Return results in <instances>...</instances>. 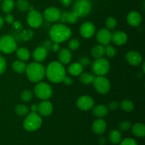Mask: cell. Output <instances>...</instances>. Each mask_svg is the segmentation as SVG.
I'll list each match as a JSON object with an SVG mask.
<instances>
[{
  "instance_id": "obj_1",
  "label": "cell",
  "mask_w": 145,
  "mask_h": 145,
  "mask_svg": "<svg viewBox=\"0 0 145 145\" xmlns=\"http://www.w3.org/2000/svg\"><path fill=\"white\" fill-rule=\"evenodd\" d=\"M45 75L50 82L58 84L62 82L66 76L65 67L57 61L50 62L45 69Z\"/></svg>"
},
{
  "instance_id": "obj_2",
  "label": "cell",
  "mask_w": 145,
  "mask_h": 145,
  "mask_svg": "<svg viewBox=\"0 0 145 145\" xmlns=\"http://www.w3.org/2000/svg\"><path fill=\"white\" fill-rule=\"evenodd\" d=\"M50 37L54 42H65L72 36V31L64 24H57L51 27L50 30Z\"/></svg>"
},
{
  "instance_id": "obj_3",
  "label": "cell",
  "mask_w": 145,
  "mask_h": 145,
  "mask_svg": "<svg viewBox=\"0 0 145 145\" xmlns=\"http://www.w3.org/2000/svg\"><path fill=\"white\" fill-rule=\"evenodd\" d=\"M25 72L30 82L38 83L45 76V68L40 62H32L26 65Z\"/></svg>"
},
{
  "instance_id": "obj_4",
  "label": "cell",
  "mask_w": 145,
  "mask_h": 145,
  "mask_svg": "<svg viewBox=\"0 0 145 145\" xmlns=\"http://www.w3.org/2000/svg\"><path fill=\"white\" fill-rule=\"evenodd\" d=\"M42 123V118L38 113L31 112L27 114V116L24 119L23 126L26 131L34 132L38 130L41 127Z\"/></svg>"
},
{
  "instance_id": "obj_5",
  "label": "cell",
  "mask_w": 145,
  "mask_h": 145,
  "mask_svg": "<svg viewBox=\"0 0 145 145\" xmlns=\"http://www.w3.org/2000/svg\"><path fill=\"white\" fill-rule=\"evenodd\" d=\"M110 70V62L106 58H98L92 63V71L97 76H105Z\"/></svg>"
},
{
  "instance_id": "obj_6",
  "label": "cell",
  "mask_w": 145,
  "mask_h": 145,
  "mask_svg": "<svg viewBox=\"0 0 145 145\" xmlns=\"http://www.w3.org/2000/svg\"><path fill=\"white\" fill-rule=\"evenodd\" d=\"M17 49V44L14 37L4 35L0 38V51L5 54H11Z\"/></svg>"
},
{
  "instance_id": "obj_7",
  "label": "cell",
  "mask_w": 145,
  "mask_h": 145,
  "mask_svg": "<svg viewBox=\"0 0 145 145\" xmlns=\"http://www.w3.org/2000/svg\"><path fill=\"white\" fill-rule=\"evenodd\" d=\"M34 93L41 100H48L52 95V87L48 83L40 82L34 87Z\"/></svg>"
},
{
  "instance_id": "obj_8",
  "label": "cell",
  "mask_w": 145,
  "mask_h": 145,
  "mask_svg": "<svg viewBox=\"0 0 145 145\" xmlns=\"http://www.w3.org/2000/svg\"><path fill=\"white\" fill-rule=\"evenodd\" d=\"M91 10V4L89 0H76L73 7V11L79 18L89 15Z\"/></svg>"
},
{
  "instance_id": "obj_9",
  "label": "cell",
  "mask_w": 145,
  "mask_h": 145,
  "mask_svg": "<svg viewBox=\"0 0 145 145\" xmlns=\"http://www.w3.org/2000/svg\"><path fill=\"white\" fill-rule=\"evenodd\" d=\"M93 84L96 91L101 94H106L110 89V81L104 76H97L93 80Z\"/></svg>"
},
{
  "instance_id": "obj_10",
  "label": "cell",
  "mask_w": 145,
  "mask_h": 145,
  "mask_svg": "<svg viewBox=\"0 0 145 145\" xmlns=\"http://www.w3.org/2000/svg\"><path fill=\"white\" fill-rule=\"evenodd\" d=\"M26 20L30 27L33 28H38L43 23V16L40 11L33 9L28 11Z\"/></svg>"
},
{
  "instance_id": "obj_11",
  "label": "cell",
  "mask_w": 145,
  "mask_h": 145,
  "mask_svg": "<svg viewBox=\"0 0 145 145\" xmlns=\"http://www.w3.org/2000/svg\"><path fill=\"white\" fill-rule=\"evenodd\" d=\"M60 15L61 11L59 8L55 7H50L44 11L42 16L48 22L54 23L59 21Z\"/></svg>"
},
{
  "instance_id": "obj_12",
  "label": "cell",
  "mask_w": 145,
  "mask_h": 145,
  "mask_svg": "<svg viewBox=\"0 0 145 145\" xmlns=\"http://www.w3.org/2000/svg\"><path fill=\"white\" fill-rule=\"evenodd\" d=\"M94 106V101L89 96H82L76 101V106L82 111L91 110Z\"/></svg>"
},
{
  "instance_id": "obj_13",
  "label": "cell",
  "mask_w": 145,
  "mask_h": 145,
  "mask_svg": "<svg viewBox=\"0 0 145 145\" xmlns=\"http://www.w3.org/2000/svg\"><path fill=\"white\" fill-rule=\"evenodd\" d=\"M81 35L84 38H90L95 34L96 28L94 24L91 21H86L81 25L79 28Z\"/></svg>"
},
{
  "instance_id": "obj_14",
  "label": "cell",
  "mask_w": 145,
  "mask_h": 145,
  "mask_svg": "<svg viewBox=\"0 0 145 145\" xmlns=\"http://www.w3.org/2000/svg\"><path fill=\"white\" fill-rule=\"evenodd\" d=\"M96 40L99 44L106 46L111 42V33L107 28H102L96 34Z\"/></svg>"
},
{
  "instance_id": "obj_15",
  "label": "cell",
  "mask_w": 145,
  "mask_h": 145,
  "mask_svg": "<svg viewBox=\"0 0 145 145\" xmlns=\"http://www.w3.org/2000/svg\"><path fill=\"white\" fill-rule=\"evenodd\" d=\"M126 60L130 65L134 67L139 66L142 62L143 58L141 54L137 51H129L126 54Z\"/></svg>"
},
{
  "instance_id": "obj_16",
  "label": "cell",
  "mask_w": 145,
  "mask_h": 145,
  "mask_svg": "<svg viewBox=\"0 0 145 145\" xmlns=\"http://www.w3.org/2000/svg\"><path fill=\"white\" fill-rule=\"evenodd\" d=\"M53 111V106L51 102L48 100H42L38 105V114L43 117H47L52 114Z\"/></svg>"
},
{
  "instance_id": "obj_17",
  "label": "cell",
  "mask_w": 145,
  "mask_h": 145,
  "mask_svg": "<svg viewBox=\"0 0 145 145\" xmlns=\"http://www.w3.org/2000/svg\"><path fill=\"white\" fill-rule=\"evenodd\" d=\"M111 41L118 46L125 45L127 41V35L125 32L121 31H115L111 33Z\"/></svg>"
},
{
  "instance_id": "obj_18",
  "label": "cell",
  "mask_w": 145,
  "mask_h": 145,
  "mask_svg": "<svg viewBox=\"0 0 145 145\" xmlns=\"http://www.w3.org/2000/svg\"><path fill=\"white\" fill-rule=\"evenodd\" d=\"M142 18L139 12L136 11H132L127 15V22L133 27H137L141 24Z\"/></svg>"
},
{
  "instance_id": "obj_19",
  "label": "cell",
  "mask_w": 145,
  "mask_h": 145,
  "mask_svg": "<svg viewBox=\"0 0 145 145\" xmlns=\"http://www.w3.org/2000/svg\"><path fill=\"white\" fill-rule=\"evenodd\" d=\"M48 51L43 46L37 47L33 51V57L37 62H42L45 60L48 56Z\"/></svg>"
},
{
  "instance_id": "obj_20",
  "label": "cell",
  "mask_w": 145,
  "mask_h": 145,
  "mask_svg": "<svg viewBox=\"0 0 145 145\" xmlns=\"http://www.w3.org/2000/svg\"><path fill=\"white\" fill-rule=\"evenodd\" d=\"M72 59V55L70 50L67 48H62L59 50L58 53L59 62L62 65H67L71 62Z\"/></svg>"
},
{
  "instance_id": "obj_21",
  "label": "cell",
  "mask_w": 145,
  "mask_h": 145,
  "mask_svg": "<svg viewBox=\"0 0 145 145\" xmlns=\"http://www.w3.org/2000/svg\"><path fill=\"white\" fill-rule=\"evenodd\" d=\"M107 124L103 119L99 118L95 120L92 125V130L96 135H101L106 131Z\"/></svg>"
},
{
  "instance_id": "obj_22",
  "label": "cell",
  "mask_w": 145,
  "mask_h": 145,
  "mask_svg": "<svg viewBox=\"0 0 145 145\" xmlns=\"http://www.w3.org/2000/svg\"><path fill=\"white\" fill-rule=\"evenodd\" d=\"M92 108H93V110H92L93 114L96 117L99 118L106 117L108 113V108L104 105H97V106H94Z\"/></svg>"
},
{
  "instance_id": "obj_23",
  "label": "cell",
  "mask_w": 145,
  "mask_h": 145,
  "mask_svg": "<svg viewBox=\"0 0 145 145\" xmlns=\"http://www.w3.org/2000/svg\"><path fill=\"white\" fill-rule=\"evenodd\" d=\"M84 67L79 62H74L70 65L68 67V72L72 76H79L83 72Z\"/></svg>"
},
{
  "instance_id": "obj_24",
  "label": "cell",
  "mask_w": 145,
  "mask_h": 145,
  "mask_svg": "<svg viewBox=\"0 0 145 145\" xmlns=\"http://www.w3.org/2000/svg\"><path fill=\"white\" fill-rule=\"evenodd\" d=\"M133 135L137 137H144L145 136V126L142 123H136L132 127Z\"/></svg>"
},
{
  "instance_id": "obj_25",
  "label": "cell",
  "mask_w": 145,
  "mask_h": 145,
  "mask_svg": "<svg viewBox=\"0 0 145 145\" xmlns=\"http://www.w3.org/2000/svg\"><path fill=\"white\" fill-rule=\"evenodd\" d=\"M91 55L95 59L103 57L105 55V46L100 44L95 45L91 49Z\"/></svg>"
},
{
  "instance_id": "obj_26",
  "label": "cell",
  "mask_w": 145,
  "mask_h": 145,
  "mask_svg": "<svg viewBox=\"0 0 145 145\" xmlns=\"http://www.w3.org/2000/svg\"><path fill=\"white\" fill-rule=\"evenodd\" d=\"M16 56L20 60L26 61L31 57V52L26 48H20L16 49Z\"/></svg>"
},
{
  "instance_id": "obj_27",
  "label": "cell",
  "mask_w": 145,
  "mask_h": 145,
  "mask_svg": "<svg viewBox=\"0 0 145 145\" xmlns=\"http://www.w3.org/2000/svg\"><path fill=\"white\" fill-rule=\"evenodd\" d=\"M109 140L111 143L117 144L122 140V135L119 130L114 129L109 133Z\"/></svg>"
},
{
  "instance_id": "obj_28",
  "label": "cell",
  "mask_w": 145,
  "mask_h": 145,
  "mask_svg": "<svg viewBox=\"0 0 145 145\" xmlns=\"http://www.w3.org/2000/svg\"><path fill=\"white\" fill-rule=\"evenodd\" d=\"M80 77H79V79H80V82H82L84 84H93V80H94L95 77L96 76L93 74L90 73H88V72H82L80 75Z\"/></svg>"
},
{
  "instance_id": "obj_29",
  "label": "cell",
  "mask_w": 145,
  "mask_h": 145,
  "mask_svg": "<svg viewBox=\"0 0 145 145\" xmlns=\"http://www.w3.org/2000/svg\"><path fill=\"white\" fill-rule=\"evenodd\" d=\"M15 2L14 0H4L1 4V9L6 14H9L14 9Z\"/></svg>"
},
{
  "instance_id": "obj_30",
  "label": "cell",
  "mask_w": 145,
  "mask_h": 145,
  "mask_svg": "<svg viewBox=\"0 0 145 145\" xmlns=\"http://www.w3.org/2000/svg\"><path fill=\"white\" fill-rule=\"evenodd\" d=\"M25 68H26V65L24 61L16 60L13 63L12 69H14V72L18 74H21L23 72H25Z\"/></svg>"
},
{
  "instance_id": "obj_31",
  "label": "cell",
  "mask_w": 145,
  "mask_h": 145,
  "mask_svg": "<svg viewBox=\"0 0 145 145\" xmlns=\"http://www.w3.org/2000/svg\"><path fill=\"white\" fill-rule=\"evenodd\" d=\"M120 108L125 112H131L134 109V103L130 99H124L120 104Z\"/></svg>"
},
{
  "instance_id": "obj_32",
  "label": "cell",
  "mask_w": 145,
  "mask_h": 145,
  "mask_svg": "<svg viewBox=\"0 0 145 145\" xmlns=\"http://www.w3.org/2000/svg\"><path fill=\"white\" fill-rule=\"evenodd\" d=\"M29 112V109L24 104H18L15 108V113L19 116H26Z\"/></svg>"
},
{
  "instance_id": "obj_33",
  "label": "cell",
  "mask_w": 145,
  "mask_h": 145,
  "mask_svg": "<svg viewBox=\"0 0 145 145\" xmlns=\"http://www.w3.org/2000/svg\"><path fill=\"white\" fill-rule=\"evenodd\" d=\"M16 7L19 11L26 12L29 10L30 4L26 0H18L16 2Z\"/></svg>"
},
{
  "instance_id": "obj_34",
  "label": "cell",
  "mask_w": 145,
  "mask_h": 145,
  "mask_svg": "<svg viewBox=\"0 0 145 145\" xmlns=\"http://www.w3.org/2000/svg\"><path fill=\"white\" fill-rule=\"evenodd\" d=\"M79 18V16L74 11H71V12H67V22L69 23V24H75V23L77 22Z\"/></svg>"
},
{
  "instance_id": "obj_35",
  "label": "cell",
  "mask_w": 145,
  "mask_h": 145,
  "mask_svg": "<svg viewBox=\"0 0 145 145\" xmlns=\"http://www.w3.org/2000/svg\"><path fill=\"white\" fill-rule=\"evenodd\" d=\"M33 97V93L31 90H24L21 93V99L24 102H29Z\"/></svg>"
},
{
  "instance_id": "obj_36",
  "label": "cell",
  "mask_w": 145,
  "mask_h": 145,
  "mask_svg": "<svg viewBox=\"0 0 145 145\" xmlns=\"http://www.w3.org/2000/svg\"><path fill=\"white\" fill-rule=\"evenodd\" d=\"M105 55L108 57H113L116 55V50L113 45H107L106 47H105Z\"/></svg>"
},
{
  "instance_id": "obj_37",
  "label": "cell",
  "mask_w": 145,
  "mask_h": 145,
  "mask_svg": "<svg viewBox=\"0 0 145 145\" xmlns=\"http://www.w3.org/2000/svg\"><path fill=\"white\" fill-rule=\"evenodd\" d=\"M106 25L107 27V29L108 30H113L117 25V21L116 18L113 17H108L106 20Z\"/></svg>"
},
{
  "instance_id": "obj_38",
  "label": "cell",
  "mask_w": 145,
  "mask_h": 145,
  "mask_svg": "<svg viewBox=\"0 0 145 145\" xmlns=\"http://www.w3.org/2000/svg\"><path fill=\"white\" fill-rule=\"evenodd\" d=\"M68 46L70 50H76L79 49V46H80V42H79V40L77 39H72L69 40V43H68Z\"/></svg>"
},
{
  "instance_id": "obj_39",
  "label": "cell",
  "mask_w": 145,
  "mask_h": 145,
  "mask_svg": "<svg viewBox=\"0 0 145 145\" xmlns=\"http://www.w3.org/2000/svg\"><path fill=\"white\" fill-rule=\"evenodd\" d=\"M131 123L127 120H125V121L121 122L119 125V128L121 131H127V130H130L131 127Z\"/></svg>"
},
{
  "instance_id": "obj_40",
  "label": "cell",
  "mask_w": 145,
  "mask_h": 145,
  "mask_svg": "<svg viewBox=\"0 0 145 145\" xmlns=\"http://www.w3.org/2000/svg\"><path fill=\"white\" fill-rule=\"evenodd\" d=\"M7 62L4 57L0 55V74H2L7 69Z\"/></svg>"
},
{
  "instance_id": "obj_41",
  "label": "cell",
  "mask_w": 145,
  "mask_h": 145,
  "mask_svg": "<svg viewBox=\"0 0 145 145\" xmlns=\"http://www.w3.org/2000/svg\"><path fill=\"white\" fill-rule=\"evenodd\" d=\"M120 143V145H137L136 140L133 138H130V137H127V138L121 140Z\"/></svg>"
},
{
  "instance_id": "obj_42",
  "label": "cell",
  "mask_w": 145,
  "mask_h": 145,
  "mask_svg": "<svg viewBox=\"0 0 145 145\" xmlns=\"http://www.w3.org/2000/svg\"><path fill=\"white\" fill-rule=\"evenodd\" d=\"M79 62L83 67H86V66H88V65H90L91 60L89 58L86 57H81L80 59H79Z\"/></svg>"
},
{
  "instance_id": "obj_43",
  "label": "cell",
  "mask_w": 145,
  "mask_h": 145,
  "mask_svg": "<svg viewBox=\"0 0 145 145\" xmlns=\"http://www.w3.org/2000/svg\"><path fill=\"white\" fill-rule=\"evenodd\" d=\"M5 21L8 24H11L14 22V17L12 14H7V16H5Z\"/></svg>"
},
{
  "instance_id": "obj_44",
  "label": "cell",
  "mask_w": 145,
  "mask_h": 145,
  "mask_svg": "<svg viewBox=\"0 0 145 145\" xmlns=\"http://www.w3.org/2000/svg\"><path fill=\"white\" fill-rule=\"evenodd\" d=\"M33 37V31L31 32V31H24L23 33V38H24V40H28L31 39V38Z\"/></svg>"
},
{
  "instance_id": "obj_45",
  "label": "cell",
  "mask_w": 145,
  "mask_h": 145,
  "mask_svg": "<svg viewBox=\"0 0 145 145\" xmlns=\"http://www.w3.org/2000/svg\"><path fill=\"white\" fill-rule=\"evenodd\" d=\"M73 82H74L73 79H72V77H70V76H65V77L64 78L63 81H62V82H64V84H65V85H67V86L72 84Z\"/></svg>"
},
{
  "instance_id": "obj_46",
  "label": "cell",
  "mask_w": 145,
  "mask_h": 145,
  "mask_svg": "<svg viewBox=\"0 0 145 145\" xmlns=\"http://www.w3.org/2000/svg\"><path fill=\"white\" fill-rule=\"evenodd\" d=\"M52 42H51L50 40H45V42H43V45H42V46H43L44 48L47 50L50 51L51 50V48H52Z\"/></svg>"
},
{
  "instance_id": "obj_47",
  "label": "cell",
  "mask_w": 145,
  "mask_h": 145,
  "mask_svg": "<svg viewBox=\"0 0 145 145\" xmlns=\"http://www.w3.org/2000/svg\"><path fill=\"white\" fill-rule=\"evenodd\" d=\"M67 11H64L63 13H61L60 17H59V19L61 24H65V23L67 22Z\"/></svg>"
},
{
  "instance_id": "obj_48",
  "label": "cell",
  "mask_w": 145,
  "mask_h": 145,
  "mask_svg": "<svg viewBox=\"0 0 145 145\" xmlns=\"http://www.w3.org/2000/svg\"><path fill=\"white\" fill-rule=\"evenodd\" d=\"M118 108V102L113 101L109 103L108 109H110V110H114L116 109H117Z\"/></svg>"
},
{
  "instance_id": "obj_49",
  "label": "cell",
  "mask_w": 145,
  "mask_h": 145,
  "mask_svg": "<svg viewBox=\"0 0 145 145\" xmlns=\"http://www.w3.org/2000/svg\"><path fill=\"white\" fill-rule=\"evenodd\" d=\"M60 49V45H59V43L58 42H54L52 45V48L51 50H52L53 52H58Z\"/></svg>"
},
{
  "instance_id": "obj_50",
  "label": "cell",
  "mask_w": 145,
  "mask_h": 145,
  "mask_svg": "<svg viewBox=\"0 0 145 145\" xmlns=\"http://www.w3.org/2000/svg\"><path fill=\"white\" fill-rule=\"evenodd\" d=\"M13 24H14V27L15 29L21 30V28H22V25H21V24L19 22V21H14Z\"/></svg>"
},
{
  "instance_id": "obj_51",
  "label": "cell",
  "mask_w": 145,
  "mask_h": 145,
  "mask_svg": "<svg viewBox=\"0 0 145 145\" xmlns=\"http://www.w3.org/2000/svg\"><path fill=\"white\" fill-rule=\"evenodd\" d=\"M60 2L62 3V4L65 7H69L70 6V4H72V0H59Z\"/></svg>"
},
{
  "instance_id": "obj_52",
  "label": "cell",
  "mask_w": 145,
  "mask_h": 145,
  "mask_svg": "<svg viewBox=\"0 0 145 145\" xmlns=\"http://www.w3.org/2000/svg\"><path fill=\"white\" fill-rule=\"evenodd\" d=\"M31 110L33 113H38V105L33 104L31 106Z\"/></svg>"
},
{
  "instance_id": "obj_53",
  "label": "cell",
  "mask_w": 145,
  "mask_h": 145,
  "mask_svg": "<svg viewBox=\"0 0 145 145\" xmlns=\"http://www.w3.org/2000/svg\"><path fill=\"white\" fill-rule=\"evenodd\" d=\"M4 18L0 16V29H1V28L3 27V25H4Z\"/></svg>"
},
{
  "instance_id": "obj_54",
  "label": "cell",
  "mask_w": 145,
  "mask_h": 145,
  "mask_svg": "<svg viewBox=\"0 0 145 145\" xmlns=\"http://www.w3.org/2000/svg\"><path fill=\"white\" fill-rule=\"evenodd\" d=\"M99 142H100L101 144L103 145L106 143V140H105V139L103 138V137H101V138H100V140H99Z\"/></svg>"
},
{
  "instance_id": "obj_55",
  "label": "cell",
  "mask_w": 145,
  "mask_h": 145,
  "mask_svg": "<svg viewBox=\"0 0 145 145\" xmlns=\"http://www.w3.org/2000/svg\"><path fill=\"white\" fill-rule=\"evenodd\" d=\"M144 66H145V64L143 63V65H142V72H143V73H144Z\"/></svg>"
},
{
  "instance_id": "obj_56",
  "label": "cell",
  "mask_w": 145,
  "mask_h": 145,
  "mask_svg": "<svg viewBox=\"0 0 145 145\" xmlns=\"http://www.w3.org/2000/svg\"><path fill=\"white\" fill-rule=\"evenodd\" d=\"M2 1V0H0V1Z\"/></svg>"
}]
</instances>
